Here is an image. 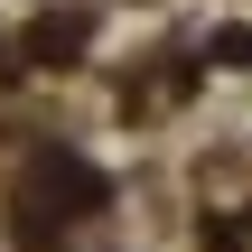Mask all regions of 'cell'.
I'll list each match as a JSON object with an SVG mask.
<instances>
[{"instance_id":"6da1fadb","label":"cell","mask_w":252,"mask_h":252,"mask_svg":"<svg viewBox=\"0 0 252 252\" xmlns=\"http://www.w3.org/2000/svg\"><path fill=\"white\" fill-rule=\"evenodd\" d=\"M103 196H112V187H103V168H84V159H65V150H47V159L28 168V187H19V206H28V215H47V224H56V215H94Z\"/></svg>"},{"instance_id":"7a4b0ae2","label":"cell","mask_w":252,"mask_h":252,"mask_svg":"<svg viewBox=\"0 0 252 252\" xmlns=\"http://www.w3.org/2000/svg\"><path fill=\"white\" fill-rule=\"evenodd\" d=\"M84 37H94V19H84V9H56V19H37V56H47V65L84 56Z\"/></svg>"}]
</instances>
